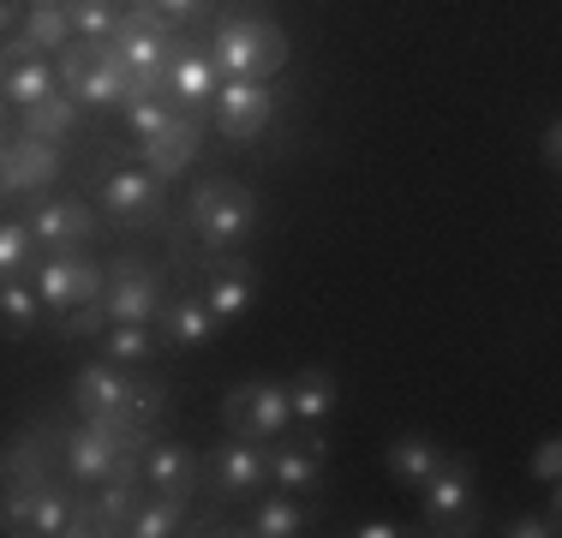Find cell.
Listing matches in <instances>:
<instances>
[{
  "label": "cell",
  "instance_id": "1",
  "mask_svg": "<svg viewBox=\"0 0 562 538\" xmlns=\"http://www.w3.org/2000/svg\"><path fill=\"white\" fill-rule=\"evenodd\" d=\"M288 54H293L288 31L276 19H263V12H227L216 24V36H210V60L227 78H258V85H270L276 72H288Z\"/></svg>",
  "mask_w": 562,
  "mask_h": 538
},
{
  "label": "cell",
  "instance_id": "2",
  "mask_svg": "<svg viewBox=\"0 0 562 538\" xmlns=\"http://www.w3.org/2000/svg\"><path fill=\"white\" fill-rule=\"evenodd\" d=\"M186 227L204 239L210 251H234L258 234V192L239 180H204L186 204Z\"/></svg>",
  "mask_w": 562,
  "mask_h": 538
},
{
  "label": "cell",
  "instance_id": "3",
  "mask_svg": "<svg viewBox=\"0 0 562 538\" xmlns=\"http://www.w3.org/2000/svg\"><path fill=\"white\" fill-rule=\"evenodd\" d=\"M222 425L234 430V437H258V442L288 437V425H293L288 389H281L276 377H246L239 389H227V401H222Z\"/></svg>",
  "mask_w": 562,
  "mask_h": 538
},
{
  "label": "cell",
  "instance_id": "4",
  "mask_svg": "<svg viewBox=\"0 0 562 538\" xmlns=\"http://www.w3.org/2000/svg\"><path fill=\"white\" fill-rule=\"evenodd\" d=\"M419 515L431 533H467L479 515V491H473V467L467 455H449L431 479L419 484Z\"/></svg>",
  "mask_w": 562,
  "mask_h": 538
},
{
  "label": "cell",
  "instance_id": "5",
  "mask_svg": "<svg viewBox=\"0 0 562 538\" xmlns=\"http://www.w3.org/2000/svg\"><path fill=\"white\" fill-rule=\"evenodd\" d=\"M162 305H168L162 269L138 264L132 251L109 264V288H102V312H109V323H156Z\"/></svg>",
  "mask_w": 562,
  "mask_h": 538
},
{
  "label": "cell",
  "instance_id": "6",
  "mask_svg": "<svg viewBox=\"0 0 562 538\" xmlns=\"http://www.w3.org/2000/svg\"><path fill=\"white\" fill-rule=\"evenodd\" d=\"M109 288V269L78 258V251H48V264L36 269V293H43V312H72L85 300H102Z\"/></svg>",
  "mask_w": 562,
  "mask_h": 538
},
{
  "label": "cell",
  "instance_id": "7",
  "mask_svg": "<svg viewBox=\"0 0 562 538\" xmlns=\"http://www.w3.org/2000/svg\"><path fill=\"white\" fill-rule=\"evenodd\" d=\"M210 114H216V132L234 144H251L263 126L276 120V90L258 85V78H227L216 90V102H210Z\"/></svg>",
  "mask_w": 562,
  "mask_h": 538
},
{
  "label": "cell",
  "instance_id": "8",
  "mask_svg": "<svg viewBox=\"0 0 562 538\" xmlns=\"http://www.w3.org/2000/svg\"><path fill=\"white\" fill-rule=\"evenodd\" d=\"M138 150H144V168H150L162 186L180 180V173L198 161V150H204V114H198V108H180V114H173L156 138H144Z\"/></svg>",
  "mask_w": 562,
  "mask_h": 538
},
{
  "label": "cell",
  "instance_id": "9",
  "mask_svg": "<svg viewBox=\"0 0 562 538\" xmlns=\"http://www.w3.org/2000/svg\"><path fill=\"white\" fill-rule=\"evenodd\" d=\"M60 180V150L43 138H24V132H12L7 144H0V192L7 198H24V192H43V186Z\"/></svg>",
  "mask_w": 562,
  "mask_h": 538
},
{
  "label": "cell",
  "instance_id": "10",
  "mask_svg": "<svg viewBox=\"0 0 562 538\" xmlns=\"http://www.w3.org/2000/svg\"><path fill=\"white\" fill-rule=\"evenodd\" d=\"M204 479H216V496H246L270 479V449L258 437H246V442L227 437L204 455Z\"/></svg>",
  "mask_w": 562,
  "mask_h": 538
},
{
  "label": "cell",
  "instance_id": "11",
  "mask_svg": "<svg viewBox=\"0 0 562 538\" xmlns=\"http://www.w3.org/2000/svg\"><path fill=\"white\" fill-rule=\"evenodd\" d=\"M132 389L138 383H132L114 359H97V366H85L72 377V407H78V419H126Z\"/></svg>",
  "mask_w": 562,
  "mask_h": 538
},
{
  "label": "cell",
  "instance_id": "12",
  "mask_svg": "<svg viewBox=\"0 0 562 538\" xmlns=\"http://www.w3.org/2000/svg\"><path fill=\"white\" fill-rule=\"evenodd\" d=\"M72 97L90 102V108H126L132 97H138V78H132V66L120 60L114 43H97L85 60V72L72 78Z\"/></svg>",
  "mask_w": 562,
  "mask_h": 538
},
{
  "label": "cell",
  "instance_id": "13",
  "mask_svg": "<svg viewBox=\"0 0 562 538\" xmlns=\"http://www.w3.org/2000/svg\"><path fill=\"white\" fill-rule=\"evenodd\" d=\"M138 479L150 484V491H168V496H186V503H192L198 479H204V455H192L186 442L156 437V442H144V455H138Z\"/></svg>",
  "mask_w": 562,
  "mask_h": 538
},
{
  "label": "cell",
  "instance_id": "14",
  "mask_svg": "<svg viewBox=\"0 0 562 538\" xmlns=\"http://www.w3.org/2000/svg\"><path fill=\"white\" fill-rule=\"evenodd\" d=\"M102 210H109L120 227L156 222V215H162V180H156L144 161L138 168H114L109 180H102Z\"/></svg>",
  "mask_w": 562,
  "mask_h": 538
},
{
  "label": "cell",
  "instance_id": "15",
  "mask_svg": "<svg viewBox=\"0 0 562 538\" xmlns=\"http://www.w3.org/2000/svg\"><path fill=\"white\" fill-rule=\"evenodd\" d=\"M216 90H222V66L210 60V54H198V48H173V60H168V85H162V97L173 108H198V114H210V102H216Z\"/></svg>",
  "mask_w": 562,
  "mask_h": 538
},
{
  "label": "cell",
  "instance_id": "16",
  "mask_svg": "<svg viewBox=\"0 0 562 538\" xmlns=\"http://www.w3.org/2000/svg\"><path fill=\"white\" fill-rule=\"evenodd\" d=\"M31 239L48 251H78L90 234H97V215H90V204H78V198H48V204L31 210Z\"/></svg>",
  "mask_w": 562,
  "mask_h": 538
},
{
  "label": "cell",
  "instance_id": "17",
  "mask_svg": "<svg viewBox=\"0 0 562 538\" xmlns=\"http://www.w3.org/2000/svg\"><path fill=\"white\" fill-rule=\"evenodd\" d=\"M198 300L210 305V317H216V323L246 317L251 305H258V269H251V264H216Z\"/></svg>",
  "mask_w": 562,
  "mask_h": 538
},
{
  "label": "cell",
  "instance_id": "18",
  "mask_svg": "<svg viewBox=\"0 0 562 538\" xmlns=\"http://www.w3.org/2000/svg\"><path fill=\"white\" fill-rule=\"evenodd\" d=\"M288 407H293V425L317 430V425L329 419V413L341 407V377H336V371H324V366L293 371V383H288Z\"/></svg>",
  "mask_w": 562,
  "mask_h": 538
},
{
  "label": "cell",
  "instance_id": "19",
  "mask_svg": "<svg viewBox=\"0 0 562 538\" xmlns=\"http://www.w3.org/2000/svg\"><path fill=\"white\" fill-rule=\"evenodd\" d=\"M443 461H449V449H437L431 437H413V430H407V437H395L390 449H383V473H390L401 491H419V484L431 479Z\"/></svg>",
  "mask_w": 562,
  "mask_h": 538
},
{
  "label": "cell",
  "instance_id": "20",
  "mask_svg": "<svg viewBox=\"0 0 562 538\" xmlns=\"http://www.w3.org/2000/svg\"><path fill=\"white\" fill-rule=\"evenodd\" d=\"M222 323L210 317V305L198 300V293H186V300H168L162 317H156V335H162L168 347H210L216 341Z\"/></svg>",
  "mask_w": 562,
  "mask_h": 538
},
{
  "label": "cell",
  "instance_id": "21",
  "mask_svg": "<svg viewBox=\"0 0 562 538\" xmlns=\"http://www.w3.org/2000/svg\"><path fill=\"white\" fill-rule=\"evenodd\" d=\"M270 479L281 484V491H317L324 484V437H305V442H281V449L270 455Z\"/></svg>",
  "mask_w": 562,
  "mask_h": 538
},
{
  "label": "cell",
  "instance_id": "22",
  "mask_svg": "<svg viewBox=\"0 0 562 538\" xmlns=\"http://www.w3.org/2000/svg\"><path fill=\"white\" fill-rule=\"evenodd\" d=\"M78 114H85V102H78L72 90H55V97L19 108V132L24 138H43V144H60L78 132Z\"/></svg>",
  "mask_w": 562,
  "mask_h": 538
},
{
  "label": "cell",
  "instance_id": "23",
  "mask_svg": "<svg viewBox=\"0 0 562 538\" xmlns=\"http://www.w3.org/2000/svg\"><path fill=\"white\" fill-rule=\"evenodd\" d=\"M43 323V293L24 276H0V341H24Z\"/></svg>",
  "mask_w": 562,
  "mask_h": 538
},
{
  "label": "cell",
  "instance_id": "24",
  "mask_svg": "<svg viewBox=\"0 0 562 538\" xmlns=\"http://www.w3.org/2000/svg\"><path fill=\"white\" fill-rule=\"evenodd\" d=\"M0 479H7V491H36V484H48V449L36 430H19V437L0 449Z\"/></svg>",
  "mask_w": 562,
  "mask_h": 538
},
{
  "label": "cell",
  "instance_id": "25",
  "mask_svg": "<svg viewBox=\"0 0 562 538\" xmlns=\"http://www.w3.org/2000/svg\"><path fill=\"white\" fill-rule=\"evenodd\" d=\"M60 90V78H55V66L36 54V60H12L7 72H0V102L7 108H31V102H43V97H55Z\"/></svg>",
  "mask_w": 562,
  "mask_h": 538
},
{
  "label": "cell",
  "instance_id": "26",
  "mask_svg": "<svg viewBox=\"0 0 562 538\" xmlns=\"http://www.w3.org/2000/svg\"><path fill=\"white\" fill-rule=\"evenodd\" d=\"M305 527H312V508H305L293 491L263 496V503L251 508V520H246V533H251V538H300Z\"/></svg>",
  "mask_w": 562,
  "mask_h": 538
},
{
  "label": "cell",
  "instance_id": "27",
  "mask_svg": "<svg viewBox=\"0 0 562 538\" xmlns=\"http://www.w3.org/2000/svg\"><path fill=\"white\" fill-rule=\"evenodd\" d=\"M156 354H162L156 323H109L102 329V359H114V366H150Z\"/></svg>",
  "mask_w": 562,
  "mask_h": 538
},
{
  "label": "cell",
  "instance_id": "28",
  "mask_svg": "<svg viewBox=\"0 0 562 538\" xmlns=\"http://www.w3.org/2000/svg\"><path fill=\"white\" fill-rule=\"evenodd\" d=\"M186 515H192V503H186V496L156 491L150 503L138 496V508H132L126 533H132V538H168V533H180V527H186Z\"/></svg>",
  "mask_w": 562,
  "mask_h": 538
},
{
  "label": "cell",
  "instance_id": "29",
  "mask_svg": "<svg viewBox=\"0 0 562 538\" xmlns=\"http://www.w3.org/2000/svg\"><path fill=\"white\" fill-rule=\"evenodd\" d=\"M66 515H72V496L55 491V484H36V491H31V515H24V533L60 538L66 533Z\"/></svg>",
  "mask_w": 562,
  "mask_h": 538
},
{
  "label": "cell",
  "instance_id": "30",
  "mask_svg": "<svg viewBox=\"0 0 562 538\" xmlns=\"http://www.w3.org/2000/svg\"><path fill=\"white\" fill-rule=\"evenodd\" d=\"M66 19H72V31L85 36V43H114V24H120V7L114 0H60Z\"/></svg>",
  "mask_w": 562,
  "mask_h": 538
},
{
  "label": "cell",
  "instance_id": "31",
  "mask_svg": "<svg viewBox=\"0 0 562 538\" xmlns=\"http://www.w3.org/2000/svg\"><path fill=\"white\" fill-rule=\"evenodd\" d=\"M90 491H97L102 527H109V533H126L132 508H138V479H102V484H90Z\"/></svg>",
  "mask_w": 562,
  "mask_h": 538
},
{
  "label": "cell",
  "instance_id": "32",
  "mask_svg": "<svg viewBox=\"0 0 562 538\" xmlns=\"http://www.w3.org/2000/svg\"><path fill=\"white\" fill-rule=\"evenodd\" d=\"M19 31L31 36V48H36V54H43V48H66V43L78 36V31H72V19H66V7H31Z\"/></svg>",
  "mask_w": 562,
  "mask_h": 538
},
{
  "label": "cell",
  "instance_id": "33",
  "mask_svg": "<svg viewBox=\"0 0 562 538\" xmlns=\"http://www.w3.org/2000/svg\"><path fill=\"white\" fill-rule=\"evenodd\" d=\"M173 114H180V108H173L168 97H132V102H126V126L138 132V144L156 138V132H162Z\"/></svg>",
  "mask_w": 562,
  "mask_h": 538
},
{
  "label": "cell",
  "instance_id": "34",
  "mask_svg": "<svg viewBox=\"0 0 562 538\" xmlns=\"http://www.w3.org/2000/svg\"><path fill=\"white\" fill-rule=\"evenodd\" d=\"M55 329H60V341H85V335L109 329V312H102V300H85L72 312H55Z\"/></svg>",
  "mask_w": 562,
  "mask_h": 538
},
{
  "label": "cell",
  "instance_id": "35",
  "mask_svg": "<svg viewBox=\"0 0 562 538\" xmlns=\"http://www.w3.org/2000/svg\"><path fill=\"white\" fill-rule=\"evenodd\" d=\"M36 239L24 222H0V276H24V264H31Z\"/></svg>",
  "mask_w": 562,
  "mask_h": 538
},
{
  "label": "cell",
  "instance_id": "36",
  "mask_svg": "<svg viewBox=\"0 0 562 538\" xmlns=\"http://www.w3.org/2000/svg\"><path fill=\"white\" fill-rule=\"evenodd\" d=\"M162 413H168V383H144V389H132V407H126V419H132V425L156 430V425H162Z\"/></svg>",
  "mask_w": 562,
  "mask_h": 538
},
{
  "label": "cell",
  "instance_id": "37",
  "mask_svg": "<svg viewBox=\"0 0 562 538\" xmlns=\"http://www.w3.org/2000/svg\"><path fill=\"white\" fill-rule=\"evenodd\" d=\"M527 467H532V479H539L544 491H557V479H562V442H557V437H544L539 449H532V461H527Z\"/></svg>",
  "mask_w": 562,
  "mask_h": 538
},
{
  "label": "cell",
  "instance_id": "38",
  "mask_svg": "<svg viewBox=\"0 0 562 538\" xmlns=\"http://www.w3.org/2000/svg\"><path fill=\"white\" fill-rule=\"evenodd\" d=\"M503 533H508V538H551V533H557V508H551V515H515Z\"/></svg>",
  "mask_w": 562,
  "mask_h": 538
},
{
  "label": "cell",
  "instance_id": "39",
  "mask_svg": "<svg viewBox=\"0 0 562 538\" xmlns=\"http://www.w3.org/2000/svg\"><path fill=\"white\" fill-rule=\"evenodd\" d=\"M539 161H544V168H562V126H557V120L539 132Z\"/></svg>",
  "mask_w": 562,
  "mask_h": 538
},
{
  "label": "cell",
  "instance_id": "40",
  "mask_svg": "<svg viewBox=\"0 0 562 538\" xmlns=\"http://www.w3.org/2000/svg\"><path fill=\"white\" fill-rule=\"evenodd\" d=\"M24 12H31V0H0V36H12L24 24Z\"/></svg>",
  "mask_w": 562,
  "mask_h": 538
},
{
  "label": "cell",
  "instance_id": "41",
  "mask_svg": "<svg viewBox=\"0 0 562 538\" xmlns=\"http://www.w3.org/2000/svg\"><path fill=\"white\" fill-rule=\"evenodd\" d=\"M156 7H162V12H168V19H180V24H192V19H198V12H204V7H210V0H156Z\"/></svg>",
  "mask_w": 562,
  "mask_h": 538
},
{
  "label": "cell",
  "instance_id": "42",
  "mask_svg": "<svg viewBox=\"0 0 562 538\" xmlns=\"http://www.w3.org/2000/svg\"><path fill=\"white\" fill-rule=\"evenodd\" d=\"M353 533H359V538H401L407 527H395V520H359Z\"/></svg>",
  "mask_w": 562,
  "mask_h": 538
},
{
  "label": "cell",
  "instance_id": "43",
  "mask_svg": "<svg viewBox=\"0 0 562 538\" xmlns=\"http://www.w3.org/2000/svg\"><path fill=\"white\" fill-rule=\"evenodd\" d=\"M12 138V114H7V102H0V144Z\"/></svg>",
  "mask_w": 562,
  "mask_h": 538
}]
</instances>
